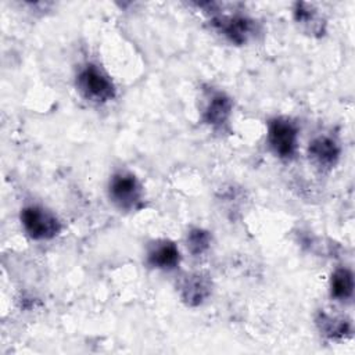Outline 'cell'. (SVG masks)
Listing matches in <instances>:
<instances>
[{
	"label": "cell",
	"instance_id": "obj_2",
	"mask_svg": "<svg viewBox=\"0 0 355 355\" xmlns=\"http://www.w3.org/2000/svg\"><path fill=\"white\" fill-rule=\"evenodd\" d=\"M79 92L92 101L105 103L115 96V86L110 76L94 64L83 67L76 76Z\"/></svg>",
	"mask_w": 355,
	"mask_h": 355
},
{
	"label": "cell",
	"instance_id": "obj_13",
	"mask_svg": "<svg viewBox=\"0 0 355 355\" xmlns=\"http://www.w3.org/2000/svg\"><path fill=\"white\" fill-rule=\"evenodd\" d=\"M294 18H295L297 22H300L302 25H306V26H309L312 24V31L318 29V32H320V29H322V24L315 22V21H319L316 11L312 8V6H309L306 3H297L295 4Z\"/></svg>",
	"mask_w": 355,
	"mask_h": 355
},
{
	"label": "cell",
	"instance_id": "obj_10",
	"mask_svg": "<svg viewBox=\"0 0 355 355\" xmlns=\"http://www.w3.org/2000/svg\"><path fill=\"white\" fill-rule=\"evenodd\" d=\"M330 293L336 300L344 301L352 297L354 293V276L347 268H338L334 270L330 279Z\"/></svg>",
	"mask_w": 355,
	"mask_h": 355
},
{
	"label": "cell",
	"instance_id": "obj_5",
	"mask_svg": "<svg viewBox=\"0 0 355 355\" xmlns=\"http://www.w3.org/2000/svg\"><path fill=\"white\" fill-rule=\"evenodd\" d=\"M212 25L234 44H244L255 33V22L239 14L216 17L212 19Z\"/></svg>",
	"mask_w": 355,
	"mask_h": 355
},
{
	"label": "cell",
	"instance_id": "obj_12",
	"mask_svg": "<svg viewBox=\"0 0 355 355\" xmlns=\"http://www.w3.org/2000/svg\"><path fill=\"white\" fill-rule=\"evenodd\" d=\"M186 243H187L189 251L193 255H201L211 245V234H209V232H207L204 229L196 227L189 232Z\"/></svg>",
	"mask_w": 355,
	"mask_h": 355
},
{
	"label": "cell",
	"instance_id": "obj_3",
	"mask_svg": "<svg viewBox=\"0 0 355 355\" xmlns=\"http://www.w3.org/2000/svg\"><path fill=\"white\" fill-rule=\"evenodd\" d=\"M21 223L33 240H50L61 232V223L57 216L40 205L24 207L21 211Z\"/></svg>",
	"mask_w": 355,
	"mask_h": 355
},
{
	"label": "cell",
	"instance_id": "obj_1",
	"mask_svg": "<svg viewBox=\"0 0 355 355\" xmlns=\"http://www.w3.org/2000/svg\"><path fill=\"white\" fill-rule=\"evenodd\" d=\"M110 200L123 211H137L143 207V189L130 172H116L108 183Z\"/></svg>",
	"mask_w": 355,
	"mask_h": 355
},
{
	"label": "cell",
	"instance_id": "obj_9",
	"mask_svg": "<svg viewBox=\"0 0 355 355\" xmlns=\"http://www.w3.org/2000/svg\"><path fill=\"white\" fill-rule=\"evenodd\" d=\"M232 108L233 103L226 94L215 93L208 100L205 110L202 112V118L208 125L214 128H222L227 123L232 114Z\"/></svg>",
	"mask_w": 355,
	"mask_h": 355
},
{
	"label": "cell",
	"instance_id": "obj_4",
	"mask_svg": "<svg viewBox=\"0 0 355 355\" xmlns=\"http://www.w3.org/2000/svg\"><path fill=\"white\" fill-rule=\"evenodd\" d=\"M268 143L279 158H293L298 144V130L295 125L287 118L272 119L268 125Z\"/></svg>",
	"mask_w": 355,
	"mask_h": 355
},
{
	"label": "cell",
	"instance_id": "obj_8",
	"mask_svg": "<svg viewBox=\"0 0 355 355\" xmlns=\"http://www.w3.org/2000/svg\"><path fill=\"white\" fill-rule=\"evenodd\" d=\"M180 262V252L175 243L159 240L154 243L147 252V263L162 270H172Z\"/></svg>",
	"mask_w": 355,
	"mask_h": 355
},
{
	"label": "cell",
	"instance_id": "obj_6",
	"mask_svg": "<svg viewBox=\"0 0 355 355\" xmlns=\"http://www.w3.org/2000/svg\"><path fill=\"white\" fill-rule=\"evenodd\" d=\"M308 153L312 162L322 169L333 168L340 158V147L337 141L329 136L315 137L309 143Z\"/></svg>",
	"mask_w": 355,
	"mask_h": 355
},
{
	"label": "cell",
	"instance_id": "obj_7",
	"mask_svg": "<svg viewBox=\"0 0 355 355\" xmlns=\"http://www.w3.org/2000/svg\"><path fill=\"white\" fill-rule=\"evenodd\" d=\"M211 294V280L202 273H193L183 279L180 297L189 306L201 305Z\"/></svg>",
	"mask_w": 355,
	"mask_h": 355
},
{
	"label": "cell",
	"instance_id": "obj_11",
	"mask_svg": "<svg viewBox=\"0 0 355 355\" xmlns=\"http://www.w3.org/2000/svg\"><path fill=\"white\" fill-rule=\"evenodd\" d=\"M316 322L320 331L329 338H341L351 333V323L344 318H337L320 312Z\"/></svg>",
	"mask_w": 355,
	"mask_h": 355
}]
</instances>
